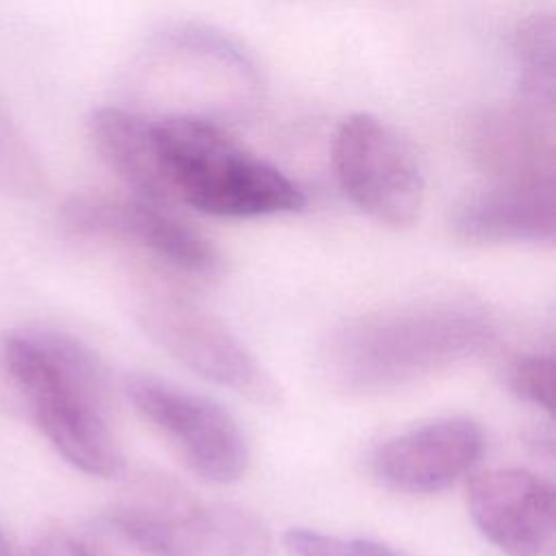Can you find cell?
I'll use <instances>...</instances> for the list:
<instances>
[{"mask_svg": "<svg viewBox=\"0 0 556 556\" xmlns=\"http://www.w3.org/2000/svg\"><path fill=\"white\" fill-rule=\"evenodd\" d=\"M28 556H93V554L74 536L48 534L35 543Z\"/></svg>", "mask_w": 556, "mask_h": 556, "instance_id": "obj_19", "label": "cell"}, {"mask_svg": "<svg viewBox=\"0 0 556 556\" xmlns=\"http://www.w3.org/2000/svg\"><path fill=\"white\" fill-rule=\"evenodd\" d=\"M497 332L495 317L471 302L393 306L337 326L321 343L319 371L348 395L387 393L482 354Z\"/></svg>", "mask_w": 556, "mask_h": 556, "instance_id": "obj_2", "label": "cell"}, {"mask_svg": "<svg viewBox=\"0 0 556 556\" xmlns=\"http://www.w3.org/2000/svg\"><path fill=\"white\" fill-rule=\"evenodd\" d=\"M554 22L549 15L526 17L513 35L519 65L517 98L523 104L554 109Z\"/></svg>", "mask_w": 556, "mask_h": 556, "instance_id": "obj_15", "label": "cell"}, {"mask_svg": "<svg viewBox=\"0 0 556 556\" xmlns=\"http://www.w3.org/2000/svg\"><path fill=\"white\" fill-rule=\"evenodd\" d=\"M282 545L289 556H402L378 541L337 536L311 528L287 530Z\"/></svg>", "mask_w": 556, "mask_h": 556, "instance_id": "obj_17", "label": "cell"}, {"mask_svg": "<svg viewBox=\"0 0 556 556\" xmlns=\"http://www.w3.org/2000/svg\"><path fill=\"white\" fill-rule=\"evenodd\" d=\"M0 556H11V549H9V543L4 539V534L0 532Z\"/></svg>", "mask_w": 556, "mask_h": 556, "instance_id": "obj_20", "label": "cell"}, {"mask_svg": "<svg viewBox=\"0 0 556 556\" xmlns=\"http://www.w3.org/2000/svg\"><path fill=\"white\" fill-rule=\"evenodd\" d=\"M63 228L80 239L122 245L141 254L165 278L213 282L224 274L219 250L169 206L141 198L78 193L61 206Z\"/></svg>", "mask_w": 556, "mask_h": 556, "instance_id": "obj_7", "label": "cell"}, {"mask_svg": "<svg viewBox=\"0 0 556 556\" xmlns=\"http://www.w3.org/2000/svg\"><path fill=\"white\" fill-rule=\"evenodd\" d=\"M172 204L228 219L298 213L306 195L282 169L241 148L219 124L152 117Z\"/></svg>", "mask_w": 556, "mask_h": 556, "instance_id": "obj_3", "label": "cell"}, {"mask_svg": "<svg viewBox=\"0 0 556 556\" xmlns=\"http://www.w3.org/2000/svg\"><path fill=\"white\" fill-rule=\"evenodd\" d=\"M130 308L148 339L187 369L254 404L278 402L276 380L248 345L180 289L161 278L139 280L132 287Z\"/></svg>", "mask_w": 556, "mask_h": 556, "instance_id": "obj_5", "label": "cell"}, {"mask_svg": "<svg viewBox=\"0 0 556 556\" xmlns=\"http://www.w3.org/2000/svg\"><path fill=\"white\" fill-rule=\"evenodd\" d=\"M0 402L83 473L113 478L124 469L104 367L80 341L43 328L0 332Z\"/></svg>", "mask_w": 556, "mask_h": 556, "instance_id": "obj_1", "label": "cell"}, {"mask_svg": "<svg viewBox=\"0 0 556 556\" xmlns=\"http://www.w3.org/2000/svg\"><path fill=\"white\" fill-rule=\"evenodd\" d=\"M46 189V169L28 137L0 104V193L33 200Z\"/></svg>", "mask_w": 556, "mask_h": 556, "instance_id": "obj_16", "label": "cell"}, {"mask_svg": "<svg viewBox=\"0 0 556 556\" xmlns=\"http://www.w3.org/2000/svg\"><path fill=\"white\" fill-rule=\"evenodd\" d=\"M484 452V432L469 417H441L384 439L371 454L374 476L406 495H432L465 478Z\"/></svg>", "mask_w": 556, "mask_h": 556, "instance_id": "obj_10", "label": "cell"}, {"mask_svg": "<svg viewBox=\"0 0 556 556\" xmlns=\"http://www.w3.org/2000/svg\"><path fill=\"white\" fill-rule=\"evenodd\" d=\"M124 391L191 473L213 484H228L245 473L248 439L217 402L152 376H130Z\"/></svg>", "mask_w": 556, "mask_h": 556, "instance_id": "obj_9", "label": "cell"}, {"mask_svg": "<svg viewBox=\"0 0 556 556\" xmlns=\"http://www.w3.org/2000/svg\"><path fill=\"white\" fill-rule=\"evenodd\" d=\"M556 230L554 180L493 182L463 200L452 232L465 243H547Z\"/></svg>", "mask_w": 556, "mask_h": 556, "instance_id": "obj_12", "label": "cell"}, {"mask_svg": "<svg viewBox=\"0 0 556 556\" xmlns=\"http://www.w3.org/2000/svg\"><path fill=\"white\" fill-rule=\"evenodd\" d=\"M469 515L506 556H541L554 532V486L528 469H489L467 484Z\"/></svg>", "mask_w": 556, "mask_h": 556, "instance_id": "obj_11", "label": "cell"}, {"mask_svg": "<svg viewBox=\"0 0 556 556\" xmlns=\"http://www.w3.org/2000/svg\"><path fill=\"white\" fill-rule=\"evenodd\" d=\"M89 137L102 163L135 198L174 206L152 117L128 106H100L89 117Z\"/></svg>", "mask_w": 556, "mask_h": 556, "instance_id": "obj_14", "label": "cell"}, {"mask_svg": "<svg viewBox=\"0 0 556 556\" xmlns=\"http://www.w3.org/2000/svg\"><path fill=\"white\" fill-rule=\"evenodd\" d=\"M106 521L146 556H271L274 547L258 515L204 500L159 473L137 478L111 506Z\"/></svg>", "mask_w": 556, "mask_h": 556, "instance_id": "obj_4", "label": "cell"}, {"mask_svg": "<svg viewBox=\"0 0 556 556\" xmlns=\"http://www.w3.org/2000/svg\"><path fill=\"white\" fill-rule=\"evenodd\" d=\"M332 169L341 191L371 219L410 226L421 211L424 176L410 146L382 119L354 113L332 141Z\"/></svg>", "mask_w": 556, "mask_h": 556, "instance_id": "obj_8", "label": "cell"}, {"mask_svg": "<svg viewBox=\"0 0 556 556\" xmlns=\"http://www.w3.org/2000/svg\"><path fill=\"white\" fill-rule=\"evenodd\" d=\"M148 76L163 83L148 91L161 104L148 117H193L224 126L254 106L258 76L250 59L211 30L165 33L148 50Z\"/></svg>", "mask_w": 556, "mask_h": 556, "instance_id": "obj_6", "label": "cell"}, {"mask_svg": "<svg viewBox=\"0 0 556 556\" xmlns=\"http://www.w3.org/2000/svg\"><path fill=\"white\" fill-rule=\"evenodd\" d=\"M473 156L493 182L554 180V111L521 102L484 113L473 130Z\"/></svg>", "mask_w": 556, "mask_h": 556, "instance_id": "obj_13", "label": "cell"}, {"mask_svg": "<svg viewBox=\"0 0 556 556\" xmlns=\"http://www.w3.org/2000/svg\"><path fill=\"white\" fill-rule=\"evenodd\" d=\"M508 389L521 402L552 413L554 358L549 354H523L508 367Z\"/></svg>", "mask_w": 556, "mask_h": 556, "instance_id": "obj_18", "label": "cell"}]
</instances>
